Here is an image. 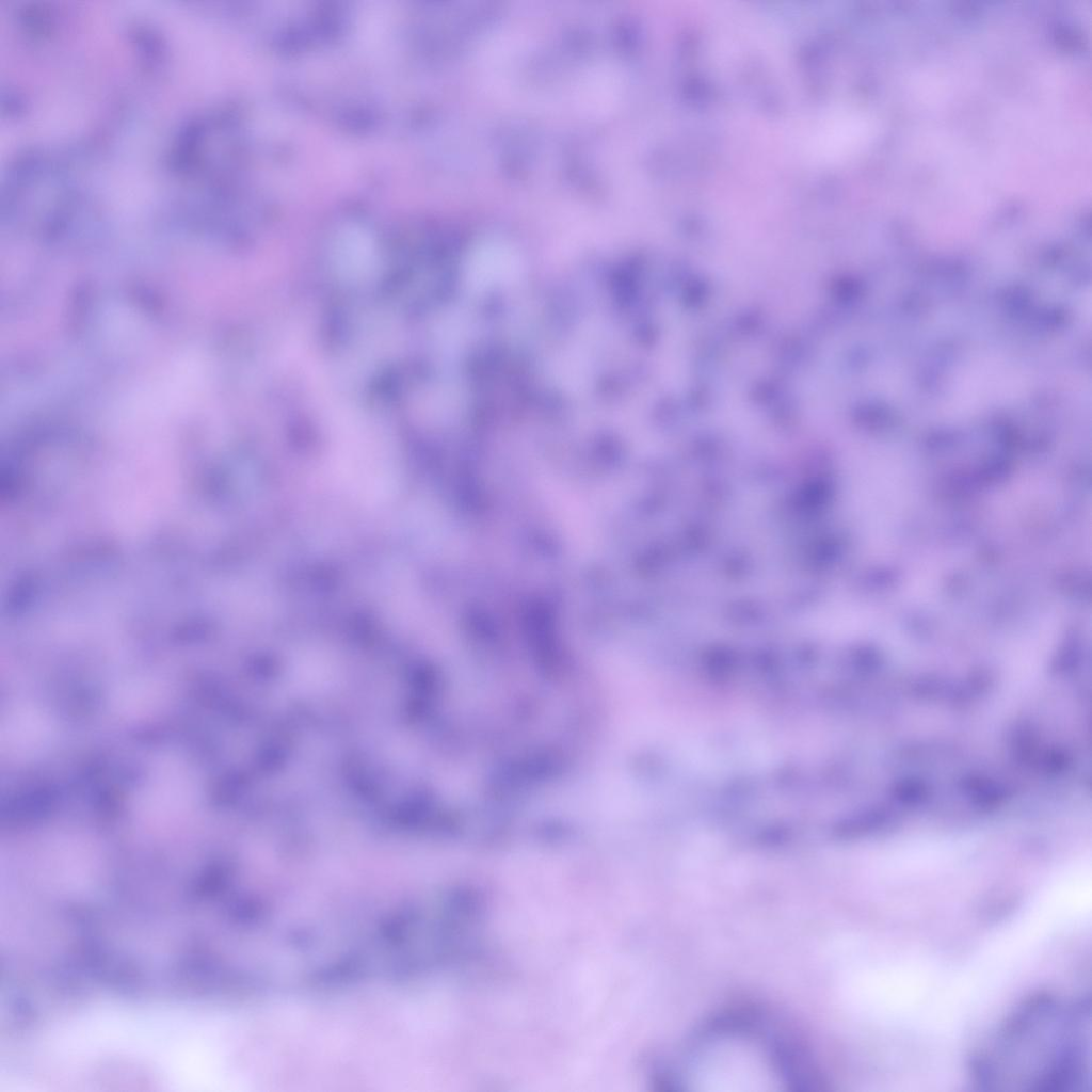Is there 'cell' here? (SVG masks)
Returning a JSON list of instances; mask_svg holds the SVG:
<instances>
[{"label":"cell","mask_w":1092,"mask_h":1092,"mask_svg":"<svg viewBox=\"0 0 1092 1092\" xmlns=\"http://www.w3.org/2000/svg\"><path fill=\"white\" fill-rule=\"evenodd\" d=\"M663 1076L672 1089L687 1092H791L814 1082L796 1043L751 1012L723 1014L700 1027Z\"/></svg>","instance_id":"cell-2"},{"label":"cell","mask_w":1092,"mask_h":1092,"mask_svg":"<svg viewBox=\"0 0 1092 1092\" xmlns=\"http://www.w3.org/2000/svg\"><path fill=\"white\" fill-rule=\"evenodd\" d=\"M333 262L340 277L357 282L371 276L376 268V255L368 238L362 234L350 232L343 235L335 244Z\"/></svg>","instance_id":"cell-3"},{"label":"cell","mask_w":1092,"mask_h":1092,"mask_svg":"<svg viewBox=\"0 0 1092 1092\" xmlns=\"http://www.w3.org/2000/svg\"><path fill=\"white\" fill-rule=\"evenodd\" d=\"M1087 1001L1037 994L1019 1003L976 1051L971 1075L991 1091L1089 1089L1091 1016Z\"/></svg>","instance_id":"cell-1"}]
</instances>
